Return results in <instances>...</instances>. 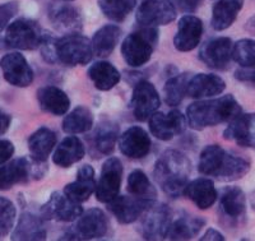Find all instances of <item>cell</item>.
Listing matches in <instances>:
<instances>
[{
  "label": "cell",
  "mask_w": 255,
  "mask_h": 241,
  "mask_svg": "<svg viewBox=\"0 0 255 241\" xmlns=\"http://www.w3.org/2000/svg\"><path fill=\"white\" fill-rule=\"evenodd\" d=\"M86 154V148L83 143L74 135L64 138L60 144L56 147L54 156H52V162L59 167H70L74 163L79 162Z\"/></svg>",
  "instance_id": "obj_29"
},
{
  "label": "cell",
  "mask_w": 255,
  "mask_h": 241,
  "mask_svg": "<svg viewBox=\"0 0 255 241\" xmlns=\"http://www.w3.org/2000/svg\"><path fill=\"white\" fill-rule=\"evenodd\" d=\"M47 236L44 218L37 217L32 213H22L12 234V240L36 241L45 240Z\"/></svg>",
  "instance_id": "obj_28"
},
{
  "label": "cell",
  "mask_w": 255,
  "mask_h": 241,
  "mask_svg": "<svg viewBox=\"0 0 255 241\" xmlns=\"http://www.w3.org/2000/svg\"><path fill=\"white\" fill-rule=\"evenodd\" d=\"M127 189L130 195L156 203V189L142 170H134L129 174Z\"/></svg>",
  "instance_id": "obj_36"
},
{
  "label": "cell",
  "mask_w": 255,
  "mask_h": 241,
  "mask_svg": "<svg viewBox=\"0 0 255 241\" xmlns=\"http://www.w3.org/2000/svg\"><path fill=\"white\" fill-rule=\"evenodd\" d=\"M158 44V31L154 27H142L125 37L122 55L125 63L133 68L147 64Z\"/></svg>",
  "instance_id": "obj_4"
},
{
  "label": "cell",
  "mask_w": 255,
  "mask_h": 241,
  "mask_svg": "<svg viewBox=\"0 0 255 241\" xmlns=\"http://www.w3.org/2000/svg\"><path fill=\"white\" fill-rule=\"evenodd\" d=\"M10 122H12V117L0 108V135H3L8 131Z\"/></svg>",
  "instance_id": "obj_45"
},
{
  "label": "cell",
  "mask_w": 255,
  "mask_h": 241,
  "mask_svg": "<svg viewBox=\"0 0 255 241\" xmlns=\"http://www.w3.org/2000/svg\"><path fill=\"white\" fill-rule=\"evenodd\" d=\"M55 51L58 61L64 65H86L92 59V41L79 32L68 33L63 37L56 38Z\"/></svg>",
  "instance_id": "obj_6"
},
{
  "label": "cell",
  "mask_w": 255,
  "mask_h": 241,
  "mask_svg": "<svg viewBox=\"0 0 255 241\" xmlns=\"http://www.w3.org/2000/svg\"><path fill=\"white\" fill-rule=\"evenodd\" d=\"M17 209L8 198L0 197V239L5 238L14 226Z\"/></svg>",
  "instance_id": "obj_40"
},
{
  "label": "cell",
  "mask_w": 255,
  "mask_h": 241,
  "mask_svg": "<svg viewBox=\"0 0 255 241\" xmlns=\"http://www.w3.org/2000/svg\"><path fill=\"white\" fill-rule=\"evenodd\" d=\"M172 222V212L166 204H154L148 209L140 224L139 233L145 240L166 239Z\"/></svg>",
  "instance_id": "obj_14"
},
{
  "label": "cell",
  "mask_w": 255,
  "mask_h": 241,
  "mask_svg": "<svg viewBox=\"0 0 255 241\" xmlns=\"http://www.w3.org/2000/svg\"><path fill=\"white\" fill-rule=\"evenodd\" d=\"M241 114V106L232 95H226L216 100H199L186 109L189 126L195 130H203L208 126H216L222 122L231 121Z\"/></svg>",
  "instance_id": "obj_2"
},
{
  "label": "cell",
  "mask_w": 255,
  "mask_h": 241,
  "mask_svg": "<svg viewBox=\"0 0 255 241\" xmlns=\"http://www.w3.org/2000/svg\"><path fill=\"white\" fill-rule=\"evenodd\" d=\"M176 6L171 0H145L136 10L135 19L140 27H158L176 19Z\"/></svg>",
  "instance_id": "obj_10"
},
{
  "label": "cell",
  "mask_w": 255,
  "mask_h": 241,
  "mask_svg": "<svg viewBox=\"0 0 255 241\" xmlns=\"http://www.w3.org/2000/svg\"><path fill=\"white\" fill-rule=\"evenodd\" d=\"M185 129V118L180 111L171 110L168 114L154 113L149 118V130L157 139L167 142Z\"/></svg>",
  "instance_id": "obj_17"
},
{
  "label": "cell",
  "mask_w": 255,
  "mask_h": 241,
  "mask_svg": "<svg viewBox=\"0 0 255 241\" xmlns=\"http://www.w3.org/2000/svg\"><path fill=\"white\" fill-rule=\"evenodd\" d=\"M200 240L202 241H207V240H216V241H222L225 240V238H223L222 234L220 233V231H217V230L215 229H208L207 230V233L204 234L202 238H200Z\"/></svg>",
  "instance_id": "obj_46"
},
{
  "label": "cell",
  "mask_w": 255,
  "mask_h": 241,
  "mask_svg": "<svg viewBox=\"0 0 255 241\" xmlns=\"http://www.w3.org/2000/svg\"><path fill=\"white\" fill-rule=\"evenodd\" d=\"M218 212L229 227H239L247 218V197L239 186H226L218 194Z\"/></svg>",
  "instance_id": "obj_9"
},
{
  "label": "cell",
  "mask_w": 255,
  "mask_h": 241,
  "mask_svg": "<svg viewBox=\"0 0 255 241\" xmlns=\"http://www.w3.org/2000/svg\"><path fill=\"white\" fill-rule=\"evenodd\" d=\"M202 0H174V3L176 4L177 8L180 10H183L184 13H194L200 5Z\"/></svg>",
  "instance_id": "obj_44"
},
{
  "label": "cell",
  "mask_w": 255,
  "mask_h": 241,
  "mask_svg": "<svg viewBox=\"0 0 255 241\" xmlns=\"http://www.w3.org/2000/svg\"><path fill=\"white\" fill-rule=\"evenodd\" d=\"M97 4L105 17L120 23L133 12L136 0H97Z\"/></svg>",
  "instance_id": "obj_38"
},
{
  "label": "cell",
  "mask_w": 255,
  "mask_h": 241,
  "mask_svg": "<svg viewBox=\"0 0 255 241\" xmlns=\"http://www.w3.org/2000/svg\"><path fill=\"white\" fill-rule=\"evenodd\" d=\"M14 145L10 140L0 139V165L8 162L14 154Z\"/></svg>",
  "instance_id": "obj_42"
},
{
  "label": "cell",
  "mask_w": 255,
  "mask_h": 241,
  "mask_svg": "<svg viewBox=\"0 0 255 241\" xmlns=\"http://www.w3.org/2000/svg\"><path fill=\"white\" fill-rule=\"evenodd\" d=\"M37 101L45 113L55 117L65 115L70 108V100L67 93L54 86L41 87L37 91Z\"/></svg>",
  "instance_id": "obj_26"
},
{
  "label": "cell",
  "mask_w": 255,
  "mask_h": 241,
  "mask_svg": "<svg viewBox=\"0 0 255 241\" xmlns=\"http://www.w3.org/2000/svg\"><path fill=\"white\" fill-rule=\"evenodd\" d=\"M190 76L189 73H183L172 77L166 82L163 87V95H165V101L168 106H177L181 104L184 97L188 96V83Z\"/></svg>",
  "instance_id": "obj_37"
},
{
  "label": "cell",
  "mask_w": 255,
  "mask_h": 241,
  "mask_svg": "<svg viewBox=\"0 0 255 241\" xmlns=\"http://www.w3.org/2000/svg\"><path fill=\"white\" fill-rule=\"evenodd\" d=\"M250 204H252L253 209L255 211V190H253L252 194H250Z\"/></svg>",
  "instance_id": "obj_48"
},
{
  "label": "cell",
  "mask_w": 255,
  "mask_h": 241,
  "mask_svg": "<svg viewBox=\"0 0 255 241\" xmlns=\"http://www.w3.org/2000/svg\"><path fill=\"white\" fill-rule=\"evenodd\" d=\"M252 162L247 157L223 149L217 144L207 145L202 151L198 171L221 181H235L249 172Z\"/></svg>",
  "instance_id": "obj_1"
},
{
  "label": "cell",
  "mask_w": 255,
  "mask_h": 241,
  "mask_svg": "<svg viewBox=\"0 0 255 241\" xmlns=\"http://www.w3.org/2000/svg\"><path fill=\"white\" fill-rule=\"evenodd\" d=\"M44 35L38 22L19 18L6 27L4 42L12 49L36 50L41 46Z\"/></svg>",
  "instance_id": "obj_7"
},
{
  "label": "cell",
  "mask_w": 255,
  "mask_h": 241,
  "mask_svg": "<svg viewBox=\"0 0 255 241\" xmlns=\"http://www.w3.org/2000/svg\"><path fill=\"white\" fill-rule=\"evenodd\" d=\"M56 140H58V137L55 131L46 126H41L28 138L29 154L33 160L46 162L47 157L55 147Z\"/></svg>",
  "instance_id": "obj_31"
},
{
  "label": "cell",
  "mask_w": 255,
  "mask_h": 241,
  "mask_svg": "<svg viewBox=\"0 0 255 241\" xmlns=\"http://www.w3.org/2000/svg\"><path fill=\"white\" fill-rule=\"evenodd\" d=\"M184 195L189 198L199 209H208L216 203L218 192L215 183L208 177H199L188 183L184 189Z\"/></svg>",
  "instance_id": "obj_25"
},
{
  "label": "cell",
  "mask_w": 255,
  "mask_h": 241,
  "mask_svg": "<svg viewBox=\"0 0 255 241\" xmlns=\"http://www.w3.org/2000/svg\"><path fill=\"white\" fill-rule=\"evenodd\" d=\"M122 36V29L116 24H106L96 31L92 37L93 54L99 58H108L111 55Z\"/></svg>",
  "instance_id": "obj_32"
},
{
  "label": "cell",
  "mask_w": 255,
  "mask_h": 241,
  "mask_svg": "<svg viewBox=\"0 0 255 241\" xmlns=\"http://www.w3.org/2000/svg\"><path fill=\"white\" fill-rule=\"evenodd\" d=\"M206 221L200 217L183 216L171 222L166 239L168 240H191L200 233Z\"/></svg>",
  "instance_id": "obj_34"
},
{
  "label": "cell",
  "mask_w": 255,
  "mask_h": 241,
  "mask_svg": "<svg viewBox=\"0 0 255 241\" xmlns=\"http://www.w3.org/2000/svg\"><path fill=\"white\" fill-rule=\"evenodd\" d=\"M245 29H247L248 32L252 33V35H255V14L248 20L247 26H245Z\"/></svg>",
  "instance_id": "obj_47"
},
{
  "label": "cell",
  "mask_w": 255,
  "mask_h": 241,
  "mask_svg": "<svg viewBox=\"0 0 255 241\" xmlns=\"http://www.w3.org/2000/svg\"><path fill=\"white\" fill-rule=\"evenodd\" d=\"M49 17L56 31L65 33H77L82 29V15L77 8L70 4L52 5L49 10Z\"/></svg>",
  "instance_id": "obj_23"
},
{
  "label": "cell",
  "mask_w": 255,
  "mask_h": 241,
  "mask_svg": "<svg viewBox=\"0 0 255 241\" xmlns=\"http://www.w3.org/2000/svg\"><path fill=\"white\" fill-rule=\"evenodd\" d=\"M4 79L14 87H28L33 82V70L19 52H9L0 60Z\"/></svg>",
  "instance_id": "obj_15"
},
{
  "label": "cell",
  "mask_w": 255,
  "mask_h": 241,
  "mask_svg": "<svg viewBox=\"0 0 255 241\" xmlns=\"http://www.w3.org/2000/svg\"><path fill=\"white\" fill-rule=\"evenodd\" d=\"M151 138L140 126H131L120 135L119 149L131 160H142L151 152Z\"/></svg>",
  "instance_id": "obj_20"
},
{
  "label": "cell",
  "mask_w": 255,
  "mask_h": 241,
  "mask_svg": "<svg viewBox=\"0 0 255 241\" xmlns=\"http://www.w3.org/2000/svg\"><path fill=\"white\" fill-rule=\"evenodd\" d=\"M93 114L88 108L78 106L63 120V130L67 134L87 133L93 126Z\"/></svg>",
  "instance_id": "obj_35"
},
{
  "label": "cell",
  "mask_w": 255,
  "mask_h": 241,
  "mask_svg": "<svg viewBox=\"0 0 255 241\" xmlns=\"http://www.w3.org/2000/svg\"><path fill=\"white\" fill-rule=\"evenodd\" d=\"M45 162L33 158L18 157L0 166V190H9L17 184L28 183L29 180L41 179L46 174Z\"/></svg>",
  "instance_id": "obj_5"
},
{
  "label": "cell",
  "mask_w": 255,
  "mask_h": 241,
  "mask_svg": "<svg viewBox=\"0 0 255 241\" xmlns=\"http://www.w3.org/2000/svg\"><path fill=\"white\" fill-rule=\"evenodd\" d=\"M83 213L81 203H77L63 193H52L49 201L41 208V217L46 221L72 222Z\"/></svg>",
  "instance_id": "obj_12"
},
{
  "label": "cell",
  "mask_w": 255,
  "mask_h": 241,
  "mask_svg": "<svg viewBox=\"0 0 255 241\" xmlns=\"http://www.w3.org/2000/svg\"><path fill=\"white\" fill-rule=\"evenodd\" d=\"M88 77L100 91H110L120 82V73L109 61H97L88 69Z\"/></svg>",
  "instance_id": "obj_33"
},
{
  "label": "cell",
  "mask_w": 255,
  "mask_h": 241,
  "mask_svg": "<svg viewBox=\"0 0 255 241\" xmlns=\"http://www.w3.org/2000/svg\"><path fill=\"white\" fill-rule=\"evenodd\" d=\"M95 170L91 165H83L77 172L76 181L68 184L64 188V194L68 195L77 203L88 201L92 193L96 190Z\"/></svg>",
  "instance_id": "obj_24"
},
{
  "label": "cell",
  "mask_w": 255,
  "mask_h": 241,
  "mask_svg": "<svg viewBox=\"0 0 255 241\" xmlns=\"http://www.w3.org/2000/svg\"><path fill=\"white\" fill-rule=\"evenodd\" d=\"M123 180V165L119 158L110 157L102 165L99 183L96 185V199L101 203H110L120 193Z\"/></svg>",
  "instance_id": "obj_11"
},
{
  "label": "cell",
  "mask_w": 255,
  "mask_h": 241,
  "mask_svg": "<svg viewBox=\"0 0 255 241\" xmlns=\"http://www.w3.org/2000/svg\"><path fill=\"white\" fill-rule=\"evenodd\" d=\"M226 82L216 74L200 73L190 77L188 83V96L191 99H208L217 96L225 91Z\"/></svg>",
  "instance_id": "obj_22"
},
{
  "label": "cell",
  "mask_w": 255,
  "mask_h": 241,
  "mask_svg": "<svg viewBox=\"0 0 255 241\" xmlns=\"http://www.w3.org/2000/svg\"><path fill=\"white\" fill-rule=\"evenodd\" d=\"M118 138H119V125L111 120H106L100 122L93 133L91 147L95 154H99V157L109 156L115 149Z\"/></svg>",
  "instance_id": "obj_27"
},
{
  "label": "cell",
  "mask_w": 255,
  "mask_h": 241,
  "mask_svg": "<svg viewBox=\"0 0 255 241\" xmlns=\"http://www.w3.org/2000/svg\"><path fill=\"white\" fill-rule=\"evenodd\" d=\"M156 203L144 201L134 195H118L115 199L108 203V208L114 217L123 225L135 222L143 213L153 207Z\"/></svg>",
  "instance_id": "obj_16"
},
{
  "label": "cell",
  "mask_w": 255,
  "mask_h": 241,
  "mask_svg": "<svg viewBox=\"0 0 255 241\" xmlns=\"http://www.w3.org/2000/svg\"><path fill=\"white\" fill-rule=\"evenodd\" d=\"M235 78L238 81L247 83V85L255 86V68H243L236 70Z\"/></svg>",
  "instance_id": "obj_43"
},
{
  "label": "cell",
  "mask_w": 255,
  "mask_h": 241,
  "mask_svg": "<svg viewBox=\"0 0 255 241\" xmlns=\"http://www.w3.org/2000/svg\"><path fill=\"white\" fill-rule=\"evenodd\" d=\"M64 1H73V0H64Z\"/></svg>",
  "instance_id": "obj_49"
},
{
  "label": "cell",
  "mask_w": 255,
  "mask_h": 241,
  "mask_svg": "<svg viewBox=\"0 0 255 241\" xmlns=\"http://www.w3.org/2000/svg\"><path fill=\"white\" fill-rule=\"evenodd\" d=\"M19 10V3L18 1H6L0 4V32L9 26V22L15 17Z\"/></svg>",
  "instance_id": "obj_41"
},
{
  "label": "cell",
  "mask_w": 255,
  "mask_h": 241,
  "mask_svg": "<svg viewBox=\"0 0 255 241\" xmlns=\"http://www.w3.org/2000/svg\"><path fill=\"white\" fill-rule=\"evenodd\" d=\"M131 109L138 121H147L158 110L161 100L156 87L148 81L136 82L131 95Z\"/></svg>",
  "instance_id": "obj_13"
},
{
  "label": "cell",
  "mask_w": 255,
  "mask_h": 241,
  "mask_svg": "<svg viewBox=\"0 0 255 241\" xmlns=\"http://www.w3.org/2000/svg\"><path fill=\"white\" fill-rule=\"evenodd\" d=\"M243 6L244 0H218L212 9V28L223 31L231 27Z\"/></svg>",
  "instance_id": "obj_30"
},
{
  "label": "cell",
  "mask_w": 255,
  "mask_h": 241,
  "mask_svg": "<svg viewBox=\"0 0 255 241\" xmlns=\"http://www.w3.org/2000/svg\"><path fill=\"white\" fill-rule=\"evenodd\" d=\"M232 59L243 68H255V40L238 41L232 49Z\"/></svg>",
  "instance_id": "obj_39"
},
{
  "label": "cell",
  "mask_w": 255,
  "mask_h": 241,
  "mask_svg": "<svg viewBox=\"0 0 255 241\" xmlns=\"http://www.w3.org/2000/svg\"><path fill=\"white\" fill-rule=\"evenodd\" d=\"M109 231V218L100 208H91L83 212L77 224L63 236V240H96L102 239Z\"/></svg>",
  "instance_id": "obj_8"
},
{
  "label": "cell",
  "mask_w": 255,
  "mask_h": 241,
  "mask_svg": "<svg viewBox=\"0 0 255 241\" xmlns=\"http://www.w3.org/2000/svg\"><path fill=\"white\" fill-rule=\"evenodd\" d=\"M190 175V161L185 154L168 149L161 154L154 166V179L166 195L179 198L184 194Z\"/></svg>",
  "instance_id": "obj_3"
},
{
  "label": "cell",
  "mask_w": 255,
  "mask_h": 241,
  "mask_svg": "<svg viewBox=\"0 0 255 241\" xmlns=\"http://www.w3.org/2000/svg\"><path fill=\"white\" fill-rule=\"evenodd\" d=\"M223 138L245 148L255 149V113L240 114L230 121Z\"/></svg>",
  "instance_id": "obj_21"
},
{
  "label": "cell",
  "mask_w": 255,
  "mask_h": 241,
  "mask_svg": "<svg viewBox=\"0 0 255 241\" xmlns=\"http://www.w3.org/2000/svg\"><path fill=\"white\" fill-rule=\"evenodd\" d=\"M203 35V22L195 15L185 14L179 19L174 46L177 51L186 52L194 50L199 45Z\"/></svg>",
  "instance_id": "obj_19"
},
{
  "label": "cell",
  "mask_w": 255,
  "mask_h": 241,
  "mask_svg": "<svg viewBox=\"0 0 255 241\" xmlns=\"http://www.w3.org/2000/svg\"><path fill=\"white\" fill-rule=\"evenodd\" d=\"M232 41L229 37H217L208 41L199 50V59L212 69L225 70L232 59Z\"/></svg>",
  "instance_id": "obj_18"
}]
</instances>
